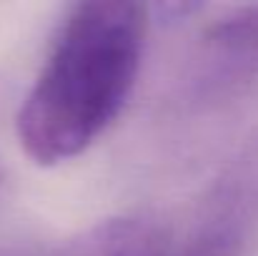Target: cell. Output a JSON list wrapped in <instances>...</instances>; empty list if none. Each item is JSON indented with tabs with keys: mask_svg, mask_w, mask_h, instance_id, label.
I'll use <instances>...</instances> for the list:
<instances>
[{
	"mask_svg": "<svg viewBox=\"0 0 258 256\" xmlns=\"http://www.w3.org/2000/svg\"><path fill=\"white\" fill-rule=\"evenodd\" d=\"M146 33L141 3L71 8L15 118L20 148L38 166L76 159L118 118L141 71Z\"/></svg>",
	"mask_w": 258,
	"mask_h": 256,
	"instance_id": "cell-1",
	"label": "cell"
},
{
	"mask_svg": "<svg viewBox=\"0 0 258 256\" xmlns=\"http://www.w3.org/2000/svg\"><path fill=\"white\" fill-rule=\"evenodd\" d=\"M188 90L201 103L238 95L258 83V5H236L198 35Z\"/></svg>",
	"mask_w": 258,
	"mask_h": 256,
	"instance_id": "cell-2",
	"label": "cell"
},
{
	"mask_svg": "<svg viewBox=\"0 0 258 256\" xmlns=\"http://www.w3.org/2000/svg\"><path fill=\"white\" fill-rule=\"evenodd\" d=\"M258 224V141L216 181L190 236L168 256H246Z\"/></svg>",
	"mask_w": 258,
	"mask_h": 256,
	"instance_id": "cell-3",
	"label": "cell"
},
{
	"mask_svg": "<svg viewBox=\"0 0 258 256\" xmlns=\"http://www.w3.org/2000/svg\"><path fill=\"white\" fill-rule=\"evenodd\" d=\"M168 231L148 216H115L93 224L53 256H168Z\"/></svg>",
	"mask_w": 258,
	"mask_h": 256,
	"instance_id": "cell-4",
	"label": "cell"
}]
</instances>
